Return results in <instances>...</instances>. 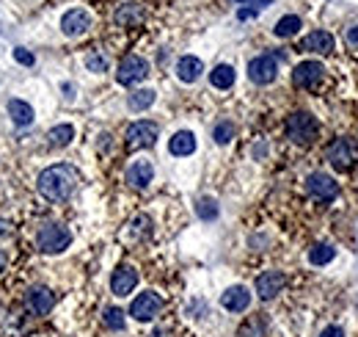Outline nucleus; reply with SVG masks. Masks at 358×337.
Here are the masks:
<instances>
[{
  "label": "nucleus",
  "mask_w": 358,
  "mask_h": 337,
  "mask_svg": "<svg viewBox=\"0 0 358 337\" xmlns=\"http://www.w3.org/2000/svg\"><path fill=\"white\" fill-rule=\"evenodd\" d=\"M36 185H39V194L47 202H64V199L72 197V191L77 185V172L72 166H64V163L61 166H50V169H44L39 174Z\"/></svg>",
  "instance_id": "obj_1"
},
{
  "label": "nucleus",
  "mask_w": 358,
  "mask_h": 337,
  "mask_svg": "<svg viewBox=\"0 0 358 337\" xmlns=\"http://www.w3.org/2000/svg\"><path fill=\"white\" fill-rule=\"evenodd\" d=\"M36 244L44 255H61L69 244H72V233L61 224H44L36 235Z\"/></svg>",
  "instance_id": "obj_2"
},
{
  "label": "nucleus",
  "mask_w": 358,
  "mask_h": 337,
  "mask_svg": "<svg viewBox=\"0 0 358 337\" xmlns=\"http://www.w3.org/2000/svg\"><path fill=\"white\" fill-rule=\"evenodd\" d=\"M287 136L295 144H312L317 138V119L312 113H306V111L292 113L290 122H287Z\"/></svg>",
  "instance_id": "obj_3"
},
{
  "label": "nucleus",
  "mask_w": 358,
  "mask_h": 337,
  "mask_svg": "<svg viewBox=\"0 0 358 337\" xmlns=\"http://www.w3.org/2000/svg\"><path fill=\"white\" fill-rule=\"evenodd\" d=\"M328 161L334 163V169L339 172H348L358 163V144L353 138H337L331 147H328Z\"/></svg>",
  "instance_id": "obj_4"
},
{
  "label": "nucleus",
  "mask_w": 358,
  "mask_h": 337,
  "mask_svg": "<svg viewBox=\"0 0 358 337\" xmlns=\"http://www.w3.org/2000/svg\"><path fill=\"white\" fill-rule=\"evenodd\" d=\"M147 75H149V64H147L141 55H127V58L119 64L116 80H119L122 86H135V83H141Z\"/></svg>",
  "instance_id": "obj_5"
},
{
  "label": "nucleus",
  "mask_w": 358,
  "mask_h": 337,
  "mask_svg": "<svg viewBox=\"0 0 358 337\" xmlns=\"http://www.w3.org/2000/svg\"><path fill=\"white\" fill-rule=\"evenodd\" d=\"M306 191H309L314 199H320V202H331V199H337L339 185H337V180L328 177L326 172H314V174H309V180H306Z\"/></svg>",
  "instance_id": "obj_6"
},
{
  "label": "nucleus",
  "mask_w": 358,
  "mask_h": 337,
  "mask_svg": "<svg viewBox=\"0 0 358 337\" xmlns=\"http://www.w3.org/2000/svg\"><path fill=\"white\" fill-rule=\"evenodd\" d=\"M163 310V299L158 296V293H152V291H147V293H141V296H135V302L130 304V316L135 318V321H152L158 313Z\"/></svg>",
  "instance_id": "obj_7"
},
{
  "label": "nucleus",
  "mask_w": 358,
  "mask_h": 337,
  "mask_svg": "<svg viewBox=\"0 0 358 337\" xmlns=\"http://www.w3.org/2000/svg\"><path fill=\"white\" fill-rule=\"evenodd\" d=\"M276 75H279V64H276L273 55H259V58H254V61L248 64V78H251L254 83H259V86L273 83Z\"/></svg>",
  "instance_id": "obj_8"
},
{
  "label": "nucleus",
  "mask_w": 358,
  "mask_h": 337,
  "mask_svg": "<svg viewBox=\"0 0 358 337\" xmlns=\"http://www.w3.org/2000/svg\"><path fill=\"white\" fill-rule=\"evenodd\" d=\"M323 72H326V69H323L320 61H303V64L295 66L292 83L301 86V89H312V86H317V83L323 80Z\"/></svg>",
  "instance_id": "obj_9"
},
{
  "label": "nucleus",
  "mask_w": 358,
  "mask_h": 337,
  "mask_svg": "<svg viewBox=\"0 0 358 337\" xmlns=\"http://www.w3.org/2000/svg\"><path fill=\"white\" fill-rule=\"evenodd\" d=\"M158 141V125L155 122H135L127 127V144L130 147H152Z\"/></svg>",
  "instance_id": "obj_10"
},
{
  "label": "nucleus",
  "mask_w": 358,
  "mask_h": 337,
  "mask_svg": "<svg viewBox=\"0 0 358 337\" xmlns=\"http://www.w3.org/2000/svg\"><path fill=\"white\" fill-rule=\"evenodd\" d=\"M88 28H91V14L83 11V8H72V11H66V14L61 17V30H64L66 36H80V33H86Z\"/></svg>",
  "instance_id": "obj_11"
},
{
  "label": "nucleus",
  "mask_w": 358,
  "mask_h": 337,
  "mask_svg": "<svg viewBox=\"0 0 358 337\" xmlns=\"http://www.w3.org/2000/svg\"><path fill=\"white\" fill-rule=\"evenodd\" d=\"M135 285H138V271L133 266H119L111 277V288L116 296H130L135 291Z\"/></svg>",
  "instance_id": "obj_12"
},
{
  "label": "nucleus",
  "mask_w": 358,
  "mask_h": 337,
  "mask_svg": "<svg viewBox=\"0 0 358 337\" xmlns=\"http://www.w3.org/2000/svg\"><path fill=\"white\" fill-rule=\"evenodd\" d=\"M281 288H284V274L281 271H265V274L256 277V293L265 302L273 299V296H279Z\"/></svg>",
  "instance_id": "obj_13"
},
{
  "label": "nucleus",
  "mask_w": 358,
  "mask_h": 337,
  "mask_svg": "<svg viewBox=\"0 0 358 337\" xmlns=\"http://www.w3.org/2000/svg\"><path fill=\"white\" fill-rule=\"evenodd\" d=\"M220 304H223V310H229V313H243V310H248V304H251V293H248L243 285H234V288H229V291L220 296Z\"/></svg>",
  "instance_id": "obj_14"
},
{
  "label": "nucleus",
  "mask_w": 358,
  "mask_h": 337,
  "mask_svg": "<svg viewBox=\"0 0 358 337\" xmlns=\"http://www.w3.org/2000/svg\"><path fill=\"white\" fill-rule=\"evenodd\" d=\"M152 177H155V169H152L149 161H135V163L127 169V183L135 185V188H147V185L152 183Z\"/></svg>",
  "instance_id": "obj_15"
},
{
  "label": "nucleus",
  "mask_w": 358,
  "mask_h": 337,
  "mask_svg": "<svg viewBox=\"0 0 358 337\" xmlns=\"http://www.w3.org/2000/svg\"><path fill=\"white\" fill-rule=\"evenodd\" d=\"M28 307L33 316H47L53 310V293L47 288H33L28 291Z\"/></svg>",
  "instance_id": "obj_16"
},
{
  "label": "nucleus",
  "mask_w": 358,
  "mask_h": 337,
  "mask_svg": "<svg viewBox=\"0 0 358 337\" xmlns=\"http://www.w3.org/2000/svg\"><path fill=\"white\" fill-rule=\"evenodd\" d=\"M301 50H312V53H326V55H328V53L334 50V36L326 33V30H312V33L303 39Z\"/></svg>",
  "instance_id": "obj_17"
},
{
  "label": "nucleus",
  "mask_w": 358,
  "mask_h": 337,
  "mask_svg": "<svg viewBox=\"0 0 358 337\" xmlns=\"http://www.w3.org/2000/svg\"><path fill=\"white\" fill-rule=\"evenodd\" d=\"M204 72V64L196 58V55H185V58H179L177 64V75L182 83H193V80H198V75Z\"/></svg>",
  "instance_id": "obj_18"
},
{
  "label": "nucleus",
  "mask_w": 358,
  "mask_h": 337,
  "mask_svg": "<svg viewBox=\"0 0 358 337\" xmlns=\"http://www.w3.org/2000/svg\"><path fill=\"white\" fill-rule=\"evenodd\" d=\"M169 149H171V155H177V158L193 155V152H196V136H193L190 130H179L177 136L171 138Z\"/></svg>",
  "instance_id": "obj_19"
},
{
  "label": "nucleus",
  "mask_w": 358,
  "mask_h": 337,
  "mask_svg": "<svg viewBox=\"0 0 358 337\" xmlns=\"http://www.w3.org/2000/svg\"><path fill=\"white\" fill-rule=\"evenodd\" d=\"M8 116H11L14 125L25 127V125L33 122V108L28 102H22V100H8Z\"/></svg>",
  "instance_id": "obj_20"
},
{
  "label": "nucleus",
  "mask_w": 358,
  "mask_h": 337,
  "mask_svg": "<svg viewBox=\"0 0 358 337\" xmlns=\"http://www.w3.org/2000/svg\"><path fill=\"white\" fill-rule=\"evenodd\" d=\"M209 83H212L215 89H232V83H234V69H232L229 64H218V66L209 72Z\"/></svg>",
  "instance_id": "obj_21"
},
{
  "label": "nucleus",
  "mask_w": 358,
  "mask_h": 337,
  "mask_svg": "<svg viewBox=\"0 0 358 337\" xmlns=\"http://www.w3.org/2000/svg\"><path fill=\"white\" fill-rule=\"evenodd\" d=\"M144 19V11H141V6H135V3H127V6H122L119 11H116V22L119 25H138Z\"/></svg>",
  "instance_id": "obj_22"
},
{
  "label": "nucleus",
  "mask_w": 358,
  "mask_h": 337,
  "mask_svg": "<svg viewBox=\"0 0 358 337\" xmlns=\"http://www.w3.org/2000/svg\"><path fill=\"white\" fill-rule=\"evenodd\" d=\"M276 36H281V39H287V36H295L298 30H301V17H295V14H287V17H281L279 22H276Z\"/></svg>",
  "instance_id": "obj_23"
},
{
  "label": "nucleus",
  "mask_w": 358,
  "mask_h": 337,
  "mask_svg": "<svg viewBox=\"0 0 358 337\" xmlns=\"http://www.w3.org/2000/svg\"><path fill=\"white\" fill-rule=\"evenodd\" d=\"M47 138H50L53 147H66V144L75 138V127H72V125H55V127L47 133Z\"/></svg>",
  "instance_id": "obj_24"
},
{
  "label": "nucleus",
  "mask_w": 358,
  "mask_h": 337,
  "mask_svg": "<svg viewBox=\"0 0 358 337\" xmlns=\"http://www.w3.org/2000/svg\"><path fill=\"white\" fill-rule=\"evenodd\" d=\"M155 97H158V94H155L152 89H138V91L130 94V108H133V111H147V108L155 102Z\"/></svg>",
  "instance_id": "obj_25"
},
{
  "label": "nucleus",
  "mask_w": 358,
  "mask_h": 337,
  "mask_svg": "<svg viewBox=\"0 0 358 337\" xmlns=\"http://www.w3.org/2000/svg\"><path fill=\"white\" fill-rule=\"evenodd\" d=\"M334 249L331 246H326V244H320V246H314L312 252H309V260L314 263V266H326V263H331L334 260Z\"/></svg>",
  "instance_id": "obj_26"
},
{
  "label": "nucleus",
  "mask_w": 358,
  "mask_h": 337,
  "mask_svg": "<svg viewBox=\"0 0 358 337\" xmlns=\"http://www.w3.org/2000/svg\"><path fill=\"white\" fill-rule=\"evenodd\" d=\"M196 213H198V219H204V221H212V219L218 216V205H215V199H209V197L198 199V205H196Z\"/></svg>",
  "instance_id": "obj_27"
},
{
  "label": "nucleus",
  "mask_w": 358,
  "mask_h": 337,
  "mask_svg": "<svg viewBox=\"0 0 358 337\" xmlns=\"http://www.w3.org/2000/svg\"><path fill=\"white\" fill-rule=\"evenodd\" d=\"M232 136H234V125H232V122H218L215 130H212V138H215L218 144H229Z\"/></svg>",
  "instance_id": "obj_28"
},
{
  "label": "nucleus",
  "mask_w": 358,
  "mask_h": 337,
  "mask_svg": "<svg viewBox=\"0 0 358 337\" xmlns=\"http://www.w3.org/2000/svg\"><path fill=\"white\" fill-rule=\"evenodd\" d=\"M105 324L113 329V332H122L124 329V313L119 307H108L105 310Z\"/></svg>",
  "instance_id": "obj_29"
},
{
  "label": "nucleus",
  "mask_w": 358,
  "mask_h": 337,
  "mask_svg": "<svg viewBox=\"0 0 358 337\" xmlns=\"http://www.w3.org/2000/svg\"><path fill=\"white\" fill-rule=\"evenodd\" d=\"M265 332V324L259 321V318H254V321H248L243 329H240V337H262Z\"/></svg>",
  "instance_id": "obj_30"
},
{
  "label": "nucleus",
  "mask_w": 358,
  "mask_h": 337,
  "mask_svg": "<svg viewBox=\"0 0 358 337\" xmlns=\"http://www.w3.org/2000/svg\"><path fill=\"white\" fill-rule=\"evenodd\" d=\"M86 66H88L91 72H105V69H108V61H105L102 55H88V58H86Z\"/></svg>",
  "instance_id": "obj_31"
},
{
  "label": "nucleus",
  "mask_w": 358,
  "mask_h": 337,
  "mask_svg": "<svg viewBox=\"0 0 358 337\" xmlns=\"http://www.w3.org/2000/svg\"><path fill=\"white\" fill-rule=\"evenodd\" d=\"M14 58H17L22 66H33V64H36L33 53H28V50H22V47H17V50H14Z\"/></svg>",
  "instance_id": "obj_32"
},
{
  "label": "nucleus",
  "mask_w": 358,
  "mask_h": 337,
  "mask_svg": "<svg viewBox=\"0 0 358 337\" xmlns=\"http://www.w3.org/2000/svg\"><path fill=\"white\" fill-rule=\"evenodd\" d=\"M133 227H135V233H149V227H152V221H149L147 216H138V219L133 221Z\"/></svg>",
  "instance_id": "obj_33"
},
{
  "label": "nucleus",
  "mask_w": 358,
  "mask_h": 337,
  "mask_svg": "<svg viewBox=\"0 0 358 337\" xmlns=\"http://www.w3.org/2000/svg\"><path fill=\"white\" fill-rule=\"evenodd\" d=\"M320 337H345V332H342V327H328Z\"/></svg>",
  "instance_id": "obj_34"
},
{
  "label": "nucleus",
  "mask_w": 358,
  "mask_h": 337,
  "mask_svg": "<svg viewBox=\"0 0 358 337\" xmlns=\"http://www.w3.org/2000/svg\"><path fill=\"white\" fill-rule=\"evenodd\" d=\"M348 42H350V44H356V47H358V25H356V28H350V30H348Z\"/></svg>",
  "instance_id": "obj_35"
},
{
  "label": "nucleus",
  "mask_w": 358,
  "mask_h": 337,
  "mask_svg": "<svg viewBox=\"0 0 358 337\" xmlns=\"http://www.w3.org/2000/svg\"><path fill=\"white\" fill-rule=\"evenodd\" d=\"M240 3H254V6H259V8H265V6H270V0H240Z\"/></svg>",
  "instance_id": "obj_36"
},
{
  "label": "nucleus",
  "mask_w": 358,
  "mask_h": 337,
  "mask_svg": "<svg viewBox=\"0 0 358 337\" xmlns=\"http://www.w3.org/2000/svg\"><path fill=\"white\" fill-rule=\"evenodd\" d=\"M256 11H251V8H240V19H248V17H254Z\"/></svg>",
  "instance_id": "obj_37"
},
{
  "label": "nucleus",
  "mask_w": 358,
  "mask_h": 337,
  "mask_svg": "<svg viewBox=\"0 0 358 337\" xmlns=\"http://www.w3.org/2000/svg\"><path fill=\"white\" fill-rule=\"evenodd\" d=\"M6 233H8V221H6V219H0V238H3Z\"/></svg>",
  "instance_id": "obj_38"
},
{
  "label": "nucleus",
  "mask_w": 358,
  "mask_h": 337,
  "mask_svg": "<svg viewBox=\"0 0 358 337\" xmlns=\"http://www.w3.org/2000/svg\"><path fill=\"white\" fill-rule=\"evenodd\" d=\"M3 268H6V252L0 249V271H3Z\"/></svg>",
  "instance_id": "obj_39"
}]
</instances>
